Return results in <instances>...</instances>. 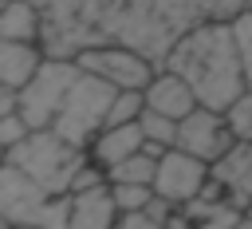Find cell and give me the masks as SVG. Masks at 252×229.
<instances>
[{"label": "cell", "mask_w": 252, "mask_h": 229, "mask_svg": "<svg viewBox=\"0 0 252 229\" xmlns=\"http://www.w3.org/2000/svg\"><path fill=\"white\" fill-rule=\"evenodd\" d=\"M83 63V71H94L102 75L106 83H114L118 91H146L150 79L161 71L150 55L126 47V43H98V47H87L75 55Z\"/></svg>", "instance_id": "7"}, {"label": "cell", "mask_w": 252, "mask_h": 229, "mask_svg": "<svg viewBox=\"0 0 252 229\" xmlns=\"http://www.w3.org/2000/svg\"><path fill=\"white\" fill-rule=\"evenodd\" d=\"M8 162H16L24 174H32L39 186H47L51 193H71V182L79 174V166L87 162V146L67 142L59 130L43 126L32 130L24 142H16L12 150H4Z\"/></svg>", "instance_id": "4"}, {"label": "cell", "mask_w": 252, "mask_h": 229, "mask_svg": "<svg viewBox=\"0 0 252 229\" xmlns=\"http://www.w3.org/2000/svg\"><path fill=\"white\" fill-rule=\"evenodd\" d=\"M106 174H110V182H142V186H154V178H158V154H150L142 146L138 154L106 166Z\"/></svg>", "instance_id": "16"}, {"label": "cell", "mask_w": 252, "mask_h": 229, "mask_svg": "<svg viewBox=\"0 0 252 229\" xmlns=\"http://www.w3.org/2000/svg\"><path fill=\"white\" fill-rule=\"evenodd\" d=\"M236 142V130L228 126V114L224 111H213V107H193L181 122H177V146L205 158V162H217L220 154H228Z\"/></svg>", "instance_id": "8"}, {"label": "cell", "mask_w": 252, "mask_h": 229, "mask_svg": "<svg viewBox=\"0 0 252 229\" xmlns=\"http://www.w3.org/2000/svg\"><path fill=\"white\" fill-rule=\"evenodd\" d=\"M110 190L122 213H142L154 197V186H142V182H110Z\"/></svg>", "instance_id": "18"}, {"label": "cell", "mask_w": 252, "mask_h": 229, "mask_svg": "<svg viewBox=\"0 0 252 229\" xmlns=\"http://www.w3.org/2000/svg\"><path fill=\"white\" fill-rule=\"evenodd\" d=\"M0 221L4 225H43L71 229V193H51L16 162L0 166Z\"/></svg>", "instance_id": "3"}, {"label": "cell", "mask_w": 252, "mask_h": 229, "mask_svg": "<svg viewBox=\"0 0 252 229\" xmlns=\"http://www.w3.org/2000/svg\"><path fill=\"white\" fill-rule=\"evenodd\" d=\"M114 95H118L114 83H106V79L94 75V71H83V75L75 79V87L67 91V99H63L51 130H59V134H63L67 142H75V146H91L94 134H98V130L106 126V118H110Z\"/></svg>", "instance_id": "5"}, {"label": "cell", "mask_w": 252, "mask_h": 229, "mask_svg": "<svg viewBox=\"0 0 252 229\" xmlns=\"http://www.w3.org/2000/svg\"><path fill=\"white\" fill-rule=\"evenodd\" d=\"M118 217H122V209L114 201L110 182L83 190V193H71V229H114Z\"/></svg>", "instance_id": "12"}, {"label": "cell", "mask_w": 252, "mask_h": 229, "mask_svg": "<svg viewBox=\"0 0 252 229\" xmlns=\"http://www.w3.org/2000/svg\"><path fill=\"white\" fill-rule=\"evenodd\" d=\"M47 51L43 43L32 39H0V87H24L39 67H43Z\"/></svg>", "instance_id": "13"}, {"label": "cell", "mask_w": 252, "mask_h": 229, "mask_svg": "<svg viewBox=\"0 0 252 229\" xmlns=\"http://www.w3.org/2000/svg\"><path fill=\"white\" fill-rule=\"evenodd\" d=\"M43 8V51L75 59L98 43H126L165 67L177 39L205 20H236L252 0H35Z\"/></svg>", "instance_id": "1"}, {"label": "cell", "mask_w": 252, "mask_h": 229, "mask_svg": "<svg viewBox=\"0 0 252 229\" xmlns=\"http://www.w3.org/2000/svg\"><path fill=\"white\" fill-rule=\"evenodd\" d=\"M232 229H252V213H244V217H240V221H236Z\"/></svg>", "instance_id": "24"}, {"label": "cell", "mask_w": 252, "mask_h": 229, "mask_svg": "<svg viewBox=\"0 0 252 229\" xmlns=\"http://www.w3.org/2000/svg\"><path fill=\"white\" fill-rule=\"evenodd\" d=\"M165 67H173L197 91L201 107L213 111H228L248 91V67L232 20H205L189 28L169 51Z\"/></svg>", "instance_id": "2"}, {"label": "cell", "mask_w": 252, "mask_h": 229, "mask_svg": "<svg viewBox=\"0 0 252 229\" xmlns=\"http://www.w3.org/2000/svg\"><path fill=\"white\" fill-rule=\"evenodd\" d=\"M146 107H150V111H161V114H169V118H185L193 107H201V99H197V91H193L173 67H161V71L150 79V87H146Z\"/></svg>", "instance_id": "11"}, {"label": "cell", "mask_w": 252, "mask_h": 229, "mask_svg": "<svg viewBox=\"0 0 252 229\" xmlns=\"http://www.w3.org/2000/svg\"><path fill=\"white\" fill-rule=\"evenodd\" d=\"M142 130H146V142H158V146H177V122L181 118H169V114H161V111H142Z\"/></svg>", "instance_id": "17"}, {"label": "cell", "mask_w": 252, "mask_h": 229, "mask_svg": "<svg viewBox=\"0 0 252 229\" xmlns=\"http://www.w3.org/2000/svg\"><path fill=\"white\" fill-rule=\"evenodd\" d=\"M114 229H165L161 221H154L150 213H122Z\"/></svg>", "instance_id": "23"}, {"label": "cell", "mask_w": 252, "mask_h": 229, "mask_svg": "<svg viewBox=\"0 0 252 229\" xmlns=\"http://www.w3.org/2000/svg\"><path fill=\"white\" fill-rule=\"evenodd\" d=\"M213 178L220 182L224 197L248 213V205H252V138H236L232 150L213 162Z\"/></svg>", "instance_id": "10"}, {"label": "cell", "mask_w": 252, "mask_h": 229, "mask_svg": "<svg viewBox=\"0 0 252 229\" xmlns=\"http://www.w3.org/2000/svg\"><path fill=\"white\" fill-rule=\"evenodd\" d=\"M4 229H43V225H4Z\"/></svg>", "instance_id": "25"}, {"label": "cell", "mask_w": 252, "mask_h": 229, "mask_svg": "<svg viewBox=\"0 0 252 229\" xmlns=\"http://www.w3.org/2000/svg\"><path fill=\"white\" fill-rule=\"evenodd\" d=\"M32 134V122L20 114V111H12V114H0V146L4 150H12L16 142H24Z\"/></svg>", "instance_id": "21"}, {"label": "cell", "mask_w": 252, "mask_h": 229, "mask_svg": "<svg viewBox=\"0 0 252 229\" xmlns=\"http://www.w3.org/2000/svg\"><path fill=\"white\" fill-rule=\"evenodd\" d=\"M79 75H83L79 59H55V55L43 59V67L20 87V114L32 122V130H43L55 122V114Z\"/></svg>", "instance_id": "6"}, {"label": "cell", "mask_w": 252, "mask_h": 229, "mask_svg": "<svg viewBox=\"0 0 252 229\" xmlns=\"http://www.w3.org/2000/svg\"><path fill=\"white\" fill-rule=\"evenodd\" d=\"M0 39L43 43V8L35 0H4V8H0Z\"/></svg>", "instance_id": "15"}, {"label": "cell", "mask_w": 252, "mask_h": 229, "mask_svg": "<svg viewBox=\"0 0 252 229\" xmlns=\"http://www.w3.org/2000/svg\"><path fill=\"white\" fill-rule=\"evenodd\" d=\"M224 114H228V126L236 130V138H252V87H248Z\"/></svg>", "instance_id": "20"}, {"label": "cell", "mask_w": 252, "mask_h": 229, "mask_svg": "<svg viewBox=\"0 0 252 229\" xmlns=\"http://www.w3.org/2000/svg\"><path fill=\"white\" fill-rule=\"evenodd\" d=\"M248 213H252V205H248Z\"/></svg>", "instance_id": "26"}, {"label": "cell", "mask_w": 252, "mask_h": 229, "mask_svg": "<svg viewBox=\"0 0 252 229\" xmlns=\"http://www.w3.org/2000/svg\"><path fill=\"white\" fill-rule=\"evenodd\" d=\"M146 111V91H118L114 95V107H110V118L106 126H118V122H138Z\"/></svg>", "instance_id": "19"}, {"label": "cell", "mask_w": 252, "mask_h": 229, "mask_svg": "<svg viewBox=\"0 0 252 229\" xmlns=\"http://www.w3.org/2000/svg\"><path fill=\"white\" fill-rule=\"evenodd\" d=\"M232 28H236V39H240L244 67H248V87H252V8H244V12L232 20Z\"/></svg>", "instance_id": "22"}, {"label": "cell", "mask_w": 252, "mask_h": 229, "mask_svg": "<svg viewBox=\"0 0 252 229\" xmlns=\"http://www.w3.org/2000/svg\"><path fill=\"white\" fill-rule=\"evenodd\" d=\"M209 178H213V162H205V158H197V154H189V150H181V146H169V150L158 158L154 190H158L161 197L185 205V201H193V197L209 186Z\"/></svg>", "instance_id": "9"}, {"label": "cell", "mask_w": 252, "mask_h": 229, "mask_svg": "<svg viewBox=\"0 0 252 229\" xmlns=\"http://www.w3.org/2000/svg\"><path fill=\"white\" fill-rule=\"evenodd\" d=\"M142 146H146V130H142V122H118V126H102L87 150H91V158H94V162L114 166V162H122V158H130V154H138Z\"/></svg>", "instance_id": "14"}]
</instances>
